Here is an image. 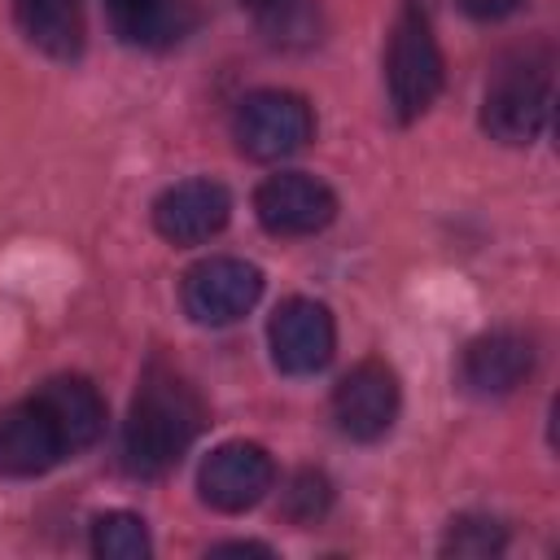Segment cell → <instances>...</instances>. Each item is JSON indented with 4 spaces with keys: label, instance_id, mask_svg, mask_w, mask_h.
I'll use <instances>...</instances> for the list:
<instances>
[{
    "label": "cell",
    "instance_id": "9a60e30c",
    "mask_svg": "<svg viewBox=\"0 0 560 560\" xmlns=\"http://www.w3.org/2000/svg\"><path fill=\"white\" fill-rule=\"evenodd\" d=\"M13 13H18L22 35L39 52H48L57 61L79 57V48H83V9H79V0H13Z\"/></svg>",
    "mask_w": 560,
    "mask_h": 560
},
{
    "label": "cell",
    "instance_id": "6da1fadb",
    "mask_svg": "<svg viewBox=\"0 0 560 560\" xmlns=\"http://www.w3.org/2000/svg\"><path fill=\"white\" fill-rule=\"evenodd\" d=\"M201 424H206V407L197 389L166 368H149L131 398V416L122 429L127 468L136 477L171 472L179 455L192 446V438L201 433Z\"/></svg>",
    "mask_w": 560,
    "mask_h": 560
},
{
    "label": "cell",
    "instance_id": "30bf717a",
    "mask_svg": "<svg viewBox=\"0 0 560 560\" xmlns=\"http://www.w3.org/2000/svg\"><path fill=\"white\" fill-rule=\"evenodd\" d=\"M232 214V197L223 184L214 179H184L171 184L158 201H153V228L171 241V245H201L210 236L223 232Z\"/></svg>",
    "mask_w": 560,
    "mask_h": 560
},
{
    "label": "cell",
    "instance_id": "7a4b0ae2",
    "mask_svg": "<svg viewBox=\"0 0 560 560\" xmlns=\"http://www.w3.org/2000/svg\"><path fill=\"white\" fill-rule=\"evenodd\" d=\"M385 79H389V105L402 122L420 118L438 92H442V48L433 39V26L420 9H407L394 22L389 52H385Z\"/></svg>",
    "mask_w": 560,
    "mask_h": 560
},
{
    "label": "cell",
    "instance_id": "7c38bea8",
    "mask_svg": "<svg viewBox=\"0 0 560 560\" xmlns=\"http://www.w3.org/2000/svg\"><path fill=\"white\" fill-rule=\"evenodd\" d=\"M529 368H534V350L521 332H486L464 350L459 381L481 398H499L512 394L529 376Z\"/></svg>",
    "mask_w": 560,
    "mask_h": 560
},
{
    "label": "cell",
    "instance_id": "3957f363",
    "mask_svg": "<svg viewBox=\"0 0 560 560\" xmlns=\"http://www.w3.org/2000/svg\"><path fill=\"white\" fill-rule=\"evenodd\" d=\"M551 114V70L547 61H516L494 74L481 105V127L503 144H529Z\"/></svg>",
    "mask_w": 560,
    "mask_h": 560
},
{
    "label": "cell",
    "instance_id": "8fae6325",
    "mask_svg": "<svg viewBox=\"0 0 560 560\" xmlns=\"http://www.w3.org/2000/svg\"><path fill=\"white\" fill-rule=\"evenodd\" d=\"M61 455H70V451L35 398L0 411V472L4 477H39Z\"/></svg>",
    "mask_w": 560,
    "mask_h": 560
},
{
    "label": "cell",
    "instance_id": "ac0fdd59",
    "mask_svg": "<svg viewBox=\"0 0 560 560\" xmlns=\"http://www.w3.org/2000/svg\"><path fill=\"white\" fill-rule=\"evenodd\" d=\"M328 503H332V486H328L324 472H311V468L298 472V477L289 481V490H284V516L298 521V525L319 521V516L328 512Z\"/></svg>",
    "mask_w": 560,
    "mask_h": 560
},
{
    "label": "cell",
    "instance_id": "277c9868",
    "mask_svg": "<svg viewBox=\"0 0 560 560\" xmlns=\"http://www.w3.org/2000/svg\"><path fill=\"white\" fill-rule=\"evenodd\" d=\"M311 131H315L311 105L298 92H280V88L249 92L232 118V136H236L241 153H249L258 162H280V158L298 153L311 140Z\"/></svg>",
    "mask_w": 560,
    "mask_h": 560
},
{
    "label": "cell",
    "instance_id": "ffe728a7",
    "mask_svg": "<svg viewBox=\"0 0 560 560\" xmlns=\"http://www.w3.org/2000/svg\"><path fill=\"white\" fill-rule=\"evenodd\" d=\"M249 9H280V4H289V0H245Z\"/></svg>",
    "mask_w": 560,
    "mask_h": 560
},
{
    "label": "cell",
    "instance_id": "52a82bcc",
    "mask_svg": "<svg viewBox=\"0 0 560 560\" xmlns=\"http://www.w3.org/2000/svg\"><path fill=\"white\" fill-rule=\"evenodd\" d=\"M254 210H258V223L271 232V236H311L319 228L332 223L337 214V197L324 179L315 175H302V171H280V175H267L254 192Z\"/></svg>",
    "mask_w": 560,
    "mask_h": 560
},
{
    "label": "cell",
    "instance_id": "e0dca14e",
    "mask_svg": "<svg viewBox=\"0 0 560 560\" xmlns=\"http://www.w3.org/2000/svg\"><path fill=\"white\" fill-rule=\"evenodd\" d=\"M508 547V534L494 516H455L446 538H442V551L446 556H468V560H481V556H499Z\"/></svg>",
    "mask_w": 560,
    "mask_h": 560
},
{
    "label": "cell",
    "instance_id": "d6986e66",
    "mask_svg": "<svg viewBox=\"0 0 560 560\" xmlns=\"http://www.w3.org/2000/svg\"><path fill=\"white\" fill-rule=\"evenodd\" d=\"M459 4H464L472 18H486V22H490V18H508L521 0H459Z\"/></svg>",
    "mask_w": 560,
    "mask_h": 560
},
{
    "label": "cell",
    "instance_id": "2e32d148",
    "mask_svg": "<svg viewBox=\"0 0 560 560\" xmlns=\"http://www.w3.org/2000/svg\"><path fill=\"white\" fill-rule=\"evenodd\" d=\"M92 551L105 560H144L153 542L136 512H101L92 521Z\"/></svg>",
    "mask_w": 560,
    "mask_h": 560
},
{
    "label": "cell",
    "instance_id": "5bb4252c",
    "mask_svg": "<svg viewBox=\"0 0 560 560\" xmlns=\"http://www.w3.org/2000/svg\"><path fill=\"white\" fill-rule=\"evenodd\" d=\"M105 4L118 39L136 48H171L197 26L192 0H105Z\"/></svg>",
    "mask_w": 560,
    "mask_h": 560
},
{
    "label": "cell",
    "instance_id": "9c48e42d",
    "mask_svg": "<svg viewBox=\"0 0 560 560\" xmlns=\"http://www.w3.org/2000/svg\"><path fill=\"white\" fill-rule=\"evenodd\" d=\"M276 481V464L258 442H223L201 459L197 490L214 512L254 508Z\"/></svg>",
    "mask_w": 560,
    "mask_h": 560
},
{
    "label": "cell",
    "instance_id": "ba28073f",
    "mask_svg": "<svg viewBox=\"0 0 560 560\" xmlns=\"http://www.w3.org/2000/svg\"><path fill=\"white\" fill-rule=\"evenodd\" d=\"M262 293V271L245 258H206L184 276V311L197 324H236Z\"/></svg>",
    "mask_w": 560,
    "mask_h": 560
},
{
    "label": "cell",
    "instance_id": "4fadbf2b",
    "mask_svg": "<svg viewBox=\"0 0 560 560\" xmlns=\"http://www.w3.org/2000/svg\"><path fill=\"white\" fill-rule=\"evenodd\" d=\"M35 402L48 411V420L61 433L66 451L92 446L101 438V429H105V398L83 376H52V381H44Z\"/></svg>",
    "mask_w": 560,
    "mask_h": 560
},
{
    "label": "cell",
    "instance_id": "8992f818",
    "mask_svg": "<svg viewBox=\"0 0 560 560\" xmlns=\"http://www.w3.org/2000/svg\"><path fill=\"white\" fill-rule=\"evenodd\" d=\"M267 341H271V359H276L280 372L311 376L332 359V346H337L332 311L315 298H289L271 315Z\"/></svg>",
    "mask_w": 560,
    "mask_h": 560
},
{
    "label": "cell",
    "instance_id": "5b68a950",
    "mask_svg": "<svg viewBox=\"0 0 560 560\" xmlns=\"http://www.w3.org/2000/svg\"><path fill=\"white\" fill-rule=\"evenodd\" d=\"M398 402H402V394H398L394 368L381 363V359H363V363H354L337 381V389H332V420H337V429L346 438L376 442V438H385L394 429Z\"/></svg>",
    "mask_w": 560,
    "mask_h": 560
}]
</instances>
